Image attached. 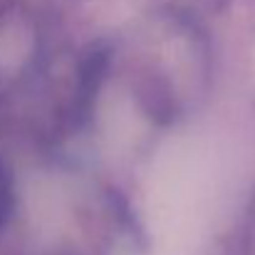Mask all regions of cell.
Listing matches in <instances>:
<instances>
[{"mask_svg":"<svg viewBox=\"0 0 255 255\" xmlns=\"http://www.w3.org/2000/svg\"><path fill=\"white\" fill-rule=\"evenodd\" d=\"M5 211H7V186H5V176L0 171V221H2Z\"/></svg>","mask_w":255,"mask_h":255,"instance_id":"cell-1","label":"cell"}]
</instances>
